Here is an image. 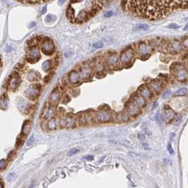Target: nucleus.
<instances>
[{
  "instance_id": "obj_20",
  "label": "nucleus",
  "mask_w": 188,
  "mask_h": 188,
  "mask_svg": "<svg viewBox=\"0 0 188 188\" xmlns=\"http://www.w3.org/2000/svg\"><path fill=\"white\" fill-rule=\"evenodd\" d=\"M76 120L73 114H68L64 119L65 126L67 128H73L76 126Z\"/></svg>"
},
{
  "instance_id": "obj_36",
  "label": "nucleus",
  "mask_w": 188,
  "mask_h": 188,
  "mask_svg": "<svg viewBox=\"0 0 188 188\" xmlns=\"http://www.w3.org/2000/svg\"><path fill=\"white\" fill-rule=\"evenodd\" d=\"M55 18H56V17H55L54 16L49 14L47 16V18H46V21H47V22H51V21H54Z\"/></svg>"
},
{
  "instance_id": "obj_41",
  "label": "nucleus",
  "mask_w": 188,
  "mask_h": 188,
  "mask_svg": "<svg viewBox=\"0 0 188 188\" xmlns=\"http://www.w3.org/2000/svg\"><path fill=\"white\" fill-rule=\"evenodd\" d=\"M23 139L20 137H18V139H17V141H16V147H19L20 146V144H21L23 143Z\"/></svg>"
},
{
  "instance_id": "obj_23",
  "label": "nucleus",
  "mask_w": 188,
  "mask_h": 188,
  "mask_svg": "<svg viewBox=\"0 0 188 188\" xmlns=\"http://www.w3.org/2000/svg\"><path fill=\"white\" fill-rule=\"evenodd\" d=\"M31 128V123L30 121H26L24 122L22 128V133L24 135H27L29 133L30 130Z\"/></svg>"
},
{
  "instance_id": "obj_18",
  "label": "nucleus",
  "mask_w": 188,
  "mask_h": 188,
  "mask_svg": "<svg viewBox=\"0 0 188 188\" xmlns=\"http://www.w3.org/2000/svg\"><path fill=\"white\" fill-rule=\"evenodd\" d=\"M55 112V108L53 106V104L51 105H47L44 108L43 113H42V117L44 118H51Z\"/></svg>"
},
{
  "instance_id": "obj_34",
  "label": "nucleus",
  "mask_w": 188,
  "mask_h": 188,
  "mask_svg": "<svg viewBox=\"0 0 188 188\" xmlns=\"http://www.w3.org/2000/svg\"><path fill=\"white\" fill-rule=\"evenodd\" d=\"M167 28L169 29H178L180 28V26L176 23H171L168 25Z\"/></svg>"
},
{
  "instance_id": "obj_45",
  "label": "nucleus",
  "mask_w": 188,
  "mask_h": 188,
  "mask_svg": "<svg viewBox=\"0 0 188 188\" xmlns=\"http://www.w3.org/2000/svg\"><path fill=\"white\" fill-rule=\"evenodd\" d=\"M66 2V0H59V2H58V4H59V6H61L62 4H64Z\"/></svg>"
},
{
  "instance_id": "obj_40",
  "label": "nucleus",
  "mask_w": 188,
  "mask_h": 188,
  "mask_svg": "<svg viewBox=\"0 0 188 188\" xmlns=\"http://www.w3.org/2000/svg\"><path fill=\"white\" fill-rule=\"evenodd\" d=\"M168 152L170 153L171 155H173L174 154V150L170 144H168Z\"/></svg>"
},
{
  "instance_id": "obj_7",
  "label": "nucleus",
  "mask_w": 188,
  "mask_h": 188,
  "mask_svg": "<svg viewBox=\"0 0 188 188\" xmlns=\"http://www.w3.org/2000/svg\"><path fill=\"white\" fill-rule=\"evenodd\" d=\"M150 47L145 42L140 43L137 47V54L142 59H146L150 55Z\"/></svg>"
},
{
  "instance_id": "obj_12",
  "label": "nucleus",
  "mask_w": 188,
  "mask_h": 188,
  "mask_svg": "<svg viewBox=\"0 0 188 188\" xmlns=\"http://www.w3.org/2000/svg\"><path fill=\"white\" fill-rule=\"evenodd\" d=\"M175 116H176V114L173 110L170 108L169 106H165L164 110V118L166 122L169 123L171 121H173Z\"/></svg>"
},
{
  "instance_id": "obj_31",
  "label": "nucleus",
  "mask_w": 188,
  "mask_h": 188,
  "mask_svg": "<svg viewBox=\"0 0 188 188\" xmlns=\"http://www.w3.org/2000/svg\"><path fill=\"white\" fill-rule=\"evenodd\" d=\"M51 61H50L49 60H47L46 61H44L43 63V65H42V68L44 69V71H49L50 69V68H51Z\"/></svg>"
},
{
  "instance_id": "obj_8",
  "label": "nucleus",
  "mask_w": 188,
  "mask_h": 188,
  "mask_svg": "<svg viewBox=\"0 0 188 188\" xmlns=\"http://www.w3.org/2000/svg\"><path fill=\"white\" fill-rule=\"evenodd\" d=\"M40 90V87H39L38 85H32L27 90V97L30 99H35L38 97Z\"/></svg>"
},
{
  "instance_id": "obj_51",
  "label": "nucleus",
  "mask_w": 188,
  "mask_h": 188,
  "mask_svg": "<svg viewBox=\"0 0 188 188\" xmlns=\"http://www.w3.org/2000/svg\"><path fill=\"white\" fill-rule=\"evenodd\" d=\"M76 1H78V2H81V1H82V0H76Z\"/></svg>"
},
{
  "instance_id": "obj_2",
  "label": "nucleus",
  "mask_w": 188,
  "mask_h": 188,
  "mask_svg": "<svg viewBox=\"0 0 188 188\" xmlns=\"http://www.w3.org/2000/svg\"><path fill=\"white\" fill-rule=\"evenodd\" d=\"M170 71L171 74L178 81H184L187 78V72L185 67L180 64H173L170 68Z\"/></svg>"
},
{
  "instance_id": "obj_4",
  "label": "nucleus",
  "mask_w": 188,
  "mask_h": 188,
  "mask_svg": "<svg viewBox=\"0 0 188 188\" xmlns=\"http://www.w3.org/2000/svg\"><path fill=\"white\" fill-rule=\"evenodd\" d=\"M112 116L108 109H99L97 113V120L100 123H106L111 120Z\"/></svg>"
},
{
  "instance_id": "obj_16",
  "label": "nucleus",
  "mask_w": 188,
  "mask_h": 188,
  "mask_svg": "<svg viewBox=\"0 0 188 188\" xmlns=\"http://www.w3.org/2000/svg\"><path fill=\"white\" fill-rule=\"evenodd\" d=\"M106 64L111 68L117 67L119 62H118V57L116 54H109L106 58Z\"/></svg>"
},
{
  "instance_id": "obj_39",
  "label": "nucleus",
  "mask_w": 188,
  "mask_h": 188,
  "mask_svg": "<svg viewBox=\"0 0 188 188\" xmlns=\"http://www.w3.org/2000/svg\"><path fill=\"white\" fill-rule=\"evenodd\" d=\"M114 11H107L104 14V17H106V18H109V17H111V16H112L113 15H114Z\"/></svg>"
},
{
  "instance_id": "obj_37",
  "label": "nucleus",
  "mask_w": 188,
  "mask_h": 188,
  "mask_svg": "<svg viewBox=\"0 0 188 188\" xmlns=\"http://www.w3.org/2000/svg\"><path fill=\"white\" fill-rule=\"evenodd\" d=\"M80 150L78 149H77V148H74V149H71L70 151H69V153H68V154L69 155H73V154H77L78 152H79Z\"/></svg>"
},
{
  "instance_id": "obj_24",
  "label": "nucleus",
  "mask_w": 188,
  "mask_h": 188,
  "mask_svg": "<svg viewBox=\"0 0 188 188\" xmlns=\"http://www.w3.org/2000/svg\"><path fill=\"white\" fill-rule=\"evenodd\" d=\"M47 127L51 130H54L56 129V128H57V122H56V120L55 118H50L49 121H48Z\"/></svg>"
},
{
  "instance_id": "obj_13",
  "label": "nucleus",
  "mask_w": 188,
  "mask_h": 188,
  "mask_svg": "<svg viewBox=\"0 0 188 188\" xmlns=\"http://www.w3.org/2000/svg\"><path fill=\"white\" fill-rule=\"evenodd\" d=\"M21 82L20 78L18 76V75H12L11 78L8 82V87L10 90H14L18 87V85Z\"/></svg>"
},
{
  "instance_id": "obj_15",
  "label": "nucleus",
  "mask_w": 188,
  "mask_h": 188,
  "mask_svg": "<svg viewBox=\"0 0 188 188\" xmlns=\"http://www.w3.org/2000/svg\"><path fill=\"white\" fill-rule=\"evenodd\" d=\"M149 87L153 92H154L156 94H158L159 92L161 91L163 88V84L161 81L159 80H153L149 82Z\"/></svg>"
},
{
  "instance_id": "obj_27",
  "label": "nucleus",
  "mask_w": 188,
  "mask_h": 188,
  "mask_svg": "<svg viewBox=\"0 0 188 188\" xmlns=\"http://www.w3.org/2000/svg\"><path fill=\"white\" fill-rule=\"evenodd\" d=\"M75 14H74V9L71 7V6H69L68 9H67V17L71 21H75Z\"/></svg>"
},
{
  "instance_id": "obj_11",
  "label": "nucleus",
  "mask_w": 188,
  "mask_h": 188,
  "mask_svg": "<svg viewBox=\"0 0 188 188\" xmlns=\"http://www.w3.org/2000/svg\"><path fill=\"white\" fill-rule=\"evenodd\" d=\"M136 104L133 102H130L128 103L126 105V111L127 113L130 115V116H137L140 113V109Z\"/></svg>"
},
{
  "instance_id": "obj_38",
  "label": "nucleus",
  "mask_w": 188,
  "mask_h": 188,
  "mask_svg": "<svg viewBox=\"0 0 188 188\" xmlns=\"http://www.w3.org/2000/svg\"><path fill=\"white\" fill-rule=\"evenodd\" d=\"M0 167H1V170H4V168L6 167V161L4 159H2L1 162H0Z\"/></svg>"
},
{
  "instance_id": "obj_32",
  "label": "nucleus",
  "mask_w": 188,
  "mask_h": 188,
  "mask_svg": "<svg viewBox=\"0 0 188 188\" xmlns=\"http://www.w3.org/2000/svg\"><path fill=\"white\" fill-rule=\"evenodd\" d=\"M182 47H184L186 49H188V37H186L185 38H183L182 40Z\"/></svg>"
},
{
  "instance_id": "obj_9",
  "label": "nucleus",
  "mask_w": 188,
  "mask_h": 188,
  "mask_svg": "<svg viewBox=\"0 0 188 188\" xmlns=\"http://www.w3.org/2000/svg\"><path fill=\"white\" fill-rule=\"evenodd\" d=\"M182 44L181 42L178 40H174L171 42H170L169 51H170V53L172 54L179 53L182 50Z\"/></svg>"
},
{
  "instance_id": "obj_5",
  "label": "nucleus",
  "mask_w": 188,
  "mask_h": 188,
  "mask_svg": "<svg viewBox=\"0 0 188 188\" xmlns=\"http://www.w3.org/2000/svg\"><path fill=\"white\" fill-rule=\"evenodd\" d=\"M40 57L39 49L36 47H30L28 50L27 60L30 63H34L38 61Z\"/></svg>"
},
{
  "instance_id": "obj_28",
  "label": "nucleus",
  "mask_w": 188,
  "mask_h": 188,
  "mask_svg": "<svg viewBox=\"0 0 188 188\" xmlns=\"http://www.w3.org/2000/svg\"><path fill=\"white\" fill-rule=\"evenodd\" d=\"M188 93L187 89L186 88H180L174 94L175 97H180V96H184L185 94H187Z\"/></svg>"
},
{
  "instance_id": "obj_14",
  "label": "nucleus",
  "mask_w": 188,
  "mask_h": 188,
  "mask_svg": "<svg viewBox=\"0 0 188 188\" xmlns=\"http://www.w3.org/2000/svg\"><path fill=\"white\" fill-rule=\"evenodd\" d=\"M80 76L82 79H87L89 78L92 73V68L89 64H84L82 66L80 71Z\"/></svg>"
},
{
  "instance_id": "obj_3",
  "label": "nucleus",
  "mask_w": 188,
  "mask_h": 188,
  "mask_svg": "<svg viewBox=\"0 0 188 188\" xmlns=\"http://www.w3.org/2000/svg\"><path fill=\"white\" fill-rule=\"evenodd\" d=\"M134 55H135V52L133 49H132L131 47H128L123 51V52L121 54L119 59L122 64L124 66L130 65L133 60Z\"/></svg>"
},
{
  "instance_id": "obj_44",
  "label": "nucleus",
  "mask_w": 188,
  "mask_h": 188,
  "mask_svg": "<svg viewBox=\"0 0 188 188\" xmlns=\"http://www.w3.org/2000/svg\"><path fill=\"white\" fill-rule=\"evenodd\" d=\"M5 49H6V52H8V53H9V52H11V51L12 50V47H11L10 45H7Z\"/></svg>"
},
{
  "instance_id": "obj_43",
  "label": "nucleus",
  "mask_w": 188,
  "mask_h": 188,
  "mask_svg": "<svg viewBox=\"0 0 188 188\" xmlns=\"http://www.w3.org/2000/svg\"><path fill=\"white\" fill-rule=\"evenodd\" d=\"M138 138L139 140H145V136H144V134L140 133L138 135Z\"/></svg>"
},
{
  "instance_id": "obj_47",
  "label": "nucleus",
  "mask_w": 188,
  "mask_h": 188,
  "mask_svg": "<svg viewBox=\"0 0 188 188\" xmlns=\"http://www.w3.org/2000/svg\"><path fill=\"white\" fill-rule=\"evenodd\" d=\"M46 11H47V7H44L43 9H42V12H41L42 14H44V13L46 12Z\"/></svg>"
},
{
  "instance_id": "obj_19",
  "label": "nucleus",
  "mask_w": 188,
  "mask_h": 188,
  "mask_svg": "<svg viewBox=\"0 0 188 188\" xmlns=\"http://www.w3.org/2000/svg\"><path fill=\"white\" fill-rule=\"evenodd\" d=\"M80 73L76 71H71V73L68 75V81L70 83L73 85H76L77 83L79 82L80 80Z\"/></svg>"
},
{
  "instance_id": "obj_25",
  "label": "nucleus",
  "mask_w": 188,
  "mask_h": 188,
  "mask_svg": "<svg viewBox=\"0 0 188 188\" xmlns=\"http://www.w3.org/2000/svg\"><path fill=\"white\" fill-rule=\"evenodd\" d=\"M39 78H40V76L37 74V73H36L35 71H30L28 73V79L30 80L31 82L37 80L39 79Z\"/></svg>"
},
{
  "instance_id": "obj_49",
  "label": "nucleus",
  "mask_w": 188,
  "mask_h": 188,
  "mask_svg": "<svg viewBox=\"0 0 188 188\" xmlns=\"http://www.w3.org/2000/svg\"><path fill=\"white\" fill-rule=\"evenodd\" d=\"M187 29H188V23H187V25L185 26V28H184V29H183V30H187Z\"/></svg>"
},
{
  "instance_id": "obj_17",
  "label": "nucleus",
  "mask_w": 188,
  "mask_h": 188,
  "mask_svg": "<svg viewBox=\"0 0 188 188\" xmlns=\"http://www.w3.org/2000/svg\"><path fill=\"white\" fill-rule=\"evenodd\" d=\"M92 120V115L90 114H80L78 117V123L80 126H85L89 123H91Z\"/></svg>"
},
{
  "instance_id": "obj_6",
  "label": "nucleus",
  "mask_w": 188,
  "mask_h": 188,
  "mask_svg": "<svg viewBox=\"0 0 188 188\" xmlns=\"http://www.w3.org/2000/svg\"><path fill=\"white\" fill-rule=\"evenodd\" d=\"M41 49L46 55H50L54 51V44L49 39L44 40L41 43Z\"/></svg>"
},
{
  "instance_id": "obj_22",
  "label": "nucleus",
  "mask_w": 188,
  "mask_h": 188,
  "mask_svg": "<svg viewBox=\"0 0 188 188\" xmlns=\"http://www.w3.org/2000/svg\"><path fill=\"white\" fill-rule=\"evenodd\" d=\"M60 91L58 89H55L50 95V102L52 104L55 105L59 102V99H60Z\"/></svg>"
},
{
  "instance_id": "obj_1",
  "label": "nucleus",
  "mask_w": 188,
  "mask_h": 188,
  "mask_svg": "<svg viewBox=\"0 0 188 188\" xmlns=\"http://www.w3.org/2000/svg\"><path fill=\"white\" fill-rule=\"evenodd\" d=\"M123 2L127 11L149 19L161 18L170 9L168 0H123Z\"/></svg>"
},
{
  "instance_id": "obj_48",
  "label": "nucleus",
  "mask_w": 188,
  "mask_h": 188,
  "mask_svg": "<svg viewBox=\"0 0 188 188\" xmlns=\"http://www.w3.org/2000/svg\"><path fill=\"white\" fill-rule=\"evenodd\" d=\"M142 144H143V146L145 147V149H148V145H147V144H145V143H142Z\"/></svg>"
},
{
  "instance_id": "obj_46",
  "label": "nucleus",
  "mask_w": 188,
  "mask_h": 188,
  "mask_svg": "<svg viewBox=\"0 0 188 188\" xmlns=\"http://www.w3.org/2000/svg\"><path fill=\"white\" fill-rule=\"evenodd\" d=\"M83 159H86V160H88V161H90V160H92V159H93V156H85V157H84Z\"/></svg>"
},
{
  "instance_id": "obj_21",
  "label": "nucleus",
  "mask_w": 188,
  "mask_h": 188,
  "mask_svg": "<svg viewBox=\"0 0 188 188\" xmlns=\"http://www.w3.org/2000/svg\"><path fill=\"white\" fill-rule=\"evenodd\" d=\"M133 102H135L140 108L144 107L146 105V99L141 96L140 94H135L133 97Z\"/></svg>"
},
{
  "instance_id": "obj_30",
  "label": "nucleus",
  "mask_w": 188,
  "mask_h": 188,
  "mask_svg": "<svg viewBox=\"0 0 188 188\" xmlns=\"http://www.w3.org/2000/svg\"><path fill=\"white\" fill-rule=\"evenodd\" d=\"M130 115L128 114H123V113H121L120 114L118 115V118H119V121H126L128 120L129 118Z\"/></svg>"
},
{
  "instance_id": "obj_50",
  "label": "nucleus",
  "mask_w": 188,
  "mask_h": 188,
  "mask_svg": "<svg viewBox=\"0 0 188 188\" xmlns=\"http://www.w3.org/2000/svg\"><path fill=\"white\" fill-rule=\"evenodd\" d=\"M156 106H157V103H156V102H155V103H154V105L153 106V109H155V107H156Z\"/></svg>"
},
{
  "instance_id": "obj_26",
  "label": "nucleus",
  "mask_w": 188,
  "mask_h": 188,
  "mask_svg": "<svg viewBox=\"0 0 188 188\" xmlns=\"http://www.w3.org/2000/svg\"><path fill=\"white\" fill-rule=\"evenodd\" d=\"M169 45H170V42H168L166 40H163L159 44V48L162 52H166L168 49L169 50Z\"/></svg>"
},
{
  "instance_id": "obj_35",
  "label": "nucleus",
  "mask_w": 188,
  "mask_h": 188,
  "mask_svg": "<svg viewBox=\"0 0 188 188\" xmlns=\"http://www.w3.org/2000/svg\"><path fill=\"white\" fill-rule=\"evenodd\" d=\"M34 141H35V136L34 135H32L28 140V142H27V145L28 146H30L31 144H32L34 143Z\"/></svg>"
},
{
  "instance_id": "obj_33",
  "label": "nucleus",
  "mask_w": 188,
  "mask_h": 188,
  "mask_svg": "<svg viewBox=\"0 0 188 188\" xmlns=\"http://www.w3.org/2000/svg\"><path fill=\"white\" fill-rule=\"evenodd\" d=\"M103 43L102 42H95L92 44V47H94V49H99V48H102L103 47Z\"/></svg>"
},
{
  "instance_id": "obj_42",
  "label": "nucleus",
  "mask_w": 188,
  "mask_h": 188,
  "mask_svg": "<svg viewBox=\"0 0 188 188\" xmlns=\"http://www.w3.org/2000/svg\"><path fill=\"white\" fill-rule=\"evenodd\" d=\"M170 92H170V90H166V91L164 93L163 96H162L163 98H166L167 97H168V96H169V94H170Z\"/></svg>"
},
{
  "instance_id": "obj_10",
  "label": "nucleus",
  "mask_w": 188,
  "mask_h": 188,
  "mask_svg": "<svg viewBox=\"0 0 188 188\" xmlns=\"http://www.w3.org/2000/svg\"><path fill=\"white\" fill-rule=\"evenodd\" d=\"M138 94L144 97L145 99H151L152 97V92L150 87L146 85H142L138 88Z\"/></svg>"
},
{
  "instance_id": "obj_29",
  "label": "nucleus",
  "mask_w": 188,
  "mask_h": 188,
  "mask_svg": "<svg viewBox=\"0 0 188 188\" xmlns=\"http://www.w3.org/2000/svg\"><path fill=\"white\" fill-rule=\"evenodd\" d=\"M135 29L139 30H148L149 29V26L147 24H139L137 26L135 27Z\"/></svg>"
}]
</instances>
